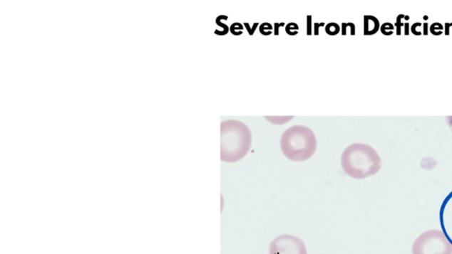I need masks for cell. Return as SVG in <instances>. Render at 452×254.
I'll list each match as a JSON object with an SVG mask.
<instances>
[{"label": "cell", "instance_id": "9", "mask_svg": "<svg viewBox=\"0 0 452 254\" xmlns=\"http://www.w3.org/2000/svg\"><path fill=\"white\" fill-rule=\"evenodd\" d=\"M259 31H260L262 36H268L272 34L274 32V27L269 22H264L259 27Z\"/></svg>", "mask_w": 452, "mask_h": 254}, {"label": "cell", "instance_id": "2", "mask_svg": "<svg viewBox=\"0 0 452 254\" xmlns=\"http://www.w3.org/2000/svg\"><path fill=\"white\" fill-rule=\"evenodd\" d=\"M341 165L346 174L354 179L376 175L381 168V160L375 149L363 143H354L344 149Z\"/></svg>", "mask_w": 452, "mask_h": 254}, {"label": "cell", "instance_id": "11", "mask_svg": "<svg viewBox=\"0 0 452 254\" xmlns=\"http://www.w3.org/2000/svg\"><path fill=\"white\" fill-rule=\"evenodd\" d=\"M285 32L291 36L297 35L299 33L298 24L294 23V22H290V23H288L287 27H285Z\"/></svg>", "mask_w": 452, "mask_h": 254}, {"label": "cell", "instance_id": "3", "mask_svg": "<svg viewBox=\"0 0 452 254\" xmlns=\"http://www.w3.org/2000/svg\"><path fill=\"white\" fill-rule=\"evenodd\" d=\"M280 147L284 157L289 160L297 163L309 160L317 150L316 134L307 127H292L284 132Z\"/></svg>", "mask_w": 452, "mask_h": 254}, {"label": "cell", "instance_id": "19", "mask_svg": "<svg viewBox=\"0 0 452 254\" xmlns=\"http://www.w3.org/2000/svg\"><path fill=\"white\" fill-rule=\"evenodd\" d=\"M437 29H438L439 31H442L443 32V27L442 24L433 23L431 26V31L432 34H435V32H436V31H437Z\"/></svg>", "mask_w": 452, "mask_h": 254}, {"label": "cell", "instance_id": "13", "mask_svg": "<svg viewBox=\"0 0 452 254\" xmlns=\"http://www.w3.org/2000/svg\"><path fill=\"white\" fill-rule=\"evenodd\" d=\"M221 20L222 16H218L216 19V23L220 26V28H222V31L217 36H222L228 34V32L230 31V28L227 25L224 24L223 22L221 21Z\"/></svg>", "mask_w": 452, "mask_h": 254}, {"label": "cell", "instance_id": "18", "mask_svg": "<svg viewBox=\"0 0 452 254\" xmlns=\"http://www.w3.org/2000/svg\"><path fill=\"white\" fill-rule=\"evenodd\" d=\"M284 26H285L284 22H281V23H279V22H275V23H274V35L275 36H279V28L280 27H284Z\"/></svg>", "mask_w": 452, "mask_h": 254}, {"label": "cell", "instance_id": "7", "mask_svg": "<svg viewBox=\"0 0 452 254\" xmlns=\"http://www.w3.org/2000/svg\"><path fill=\"white\" fill-rule=\"evenodd\" d=\"M266 120H268L269 122L276 125H282L289 122L291 120L294 119V117H269L266 116Z\"/></svg>", "mask_w": 452, "mask_h": 254}, {"label": "cell", "instance_id": "15", "mask_svg": "<svg viewBox=\"0 0 452 254\" xmlns=\"http://www.w3.org/2000/svg\"><path fill=\"white\" fill-rule=\"evenodd\" d=\"M313 34V21L312 16H307V36Z\"/></svg>", "mask_w": 452, "mask_h": 254}, {"label": "cell", "instance_id": "5", "mask_svg": "<svg viewBox=\"0 0 452 254\" xmlns=\"http://www.w3.org/2000/svg\"><path fill=\"white\" fill-rule=\"evenodd\" d=\"M269 254H307L301 238L292 235H281L270 243Z\"/></svg>", "mask_w": 452, "mask_h": 254}, {"label": "cell", "instance_id": "1", "mask_svg": "<svg viewBox=\"0 0 452 254\" xmlns=\"http://www.w3.org/2000/svg\"><path fill=\"white\" fill-rule=\"evenodd\" d=\"M220 134L222 161L236 163L247 156L252 145V134L247 125L239 120L223 121Z\"/></svg>", "mask_w": 452, "mask_h": 254}, {"label": "cell", "instance_id": "14", "mask_svg": "<svg viewBox=\"0 0 452 254\" xmlns=\"http://www.w3.org/2000/svg\"><path fill=\"white\" fill-rule=\"evenodd\" d=\"M381 31L385 36H391L394 31V25L386 22V23L381 25Z\"/></svg>", "mask_w": 452, "mask_h": 254}, {"label": "cell", "instance_id": "8", "mask_svg": "<svg viewBox=\"0 0 452 254\" xmlns=\"http://www.w3.org/2000/svg\"><path fill=\"white\" fill-rule=\"evenodd\" d=\"M325 32L327 33L329 36H336L340 32V27L339 24L335 23V22H331V23L326 25Z\"/></svg>", "mask_w": 452, "mask_h": 254}, {"label": "cell", "instance_id": "10", "mask_svg": "<svg viewBox=\"0 0 452 254\" xmlns=\"http://www.w3.org/2000/svg\"><path fill=\"white\" fill-rule=\"evenodd\" d=\"M244 26L240 22H235L230 27V31H231L233 36H239L243 34Z\"/></svg>", "mask_w": 452, "mask_h": 254}, {"label": "cell", "instance_id": "17", "mask_svg": "<svg viewBox=\"0 0 452 254\" xmlns=\"http://www.w3.org/2000/svg\"><path fill=\"white\" fill-rule=\"evenodd\" d=\"M324 22H321V23H317V22H314L313 28V33L314 36L319 35L320 28L324 27Z\"/></svg>", "mask_w": 452, "mask_h": 254}, {"label": "cell", "instance_id": "12", "mask_svg": "<svg viewBox=\"0 0 452 254\" xmlns=\"http://www.w3.org/2000/svg\"><path fill=\"white\" fill-rule=\"evenodd\" d=\"M347 29H350V32H351L350 35L351 36L355 35V25L354 23H351V22H348V23H346V22H344V23L342 24V28H341V31H342L343 36H346Z\"/></svg>", "mask_w": 452, "mask_h": 254}, {"label": "cell", "instance_id": "4", "mask_svg": "<svg viewBox=\"0 0 452 254\" xmlns=\"http://www.w3.org/2000/svg\"><path fill=\"white\" fill-rule=\"evenodd\" d=\"M413 254H452V245L439 230H431L418 236L414 241Z\"/></svg>", "mask_w": 452, "mask_h": 254}, {"label": "cell", "instance_id": "16", "mask_svg": "<svg viewBox=\"0 0 452 254\" xmlns=\"http://www.w3.org/2000/svg\"><path fill=\"white\" fill-rule=\"evenodd\" d=\"M244 26H245L248 34H250V36H254L255 32L257 31V29L258 28L259 23L258 22H255V23L253 24V27L251 28L250 23L245 22V23H244Z\"/></svg>", "mask_w": 452, "mask_h": 254}, {"label": "cell", "instance_id": "6", "mask_svg": "<svg viewBox=\"0 0 452 254\" xmlns=\"http://www.w3.org/2000/svg\"><path fill=\"white\" fill-rule=\"evenodd\" d=\"M380 28L379 21L376 19L375 16H364V35L372 36L375 35Z\"/></svg>", "mask_w": 452, "mask_h": 254}]
</instances>
